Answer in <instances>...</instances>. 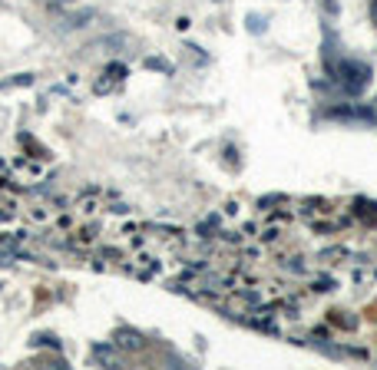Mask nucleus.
Returning a JSON list of instances; mask_svg holds the SVG:
<instances>
[{
    "mask_svg": "<svg viewBox=\"0 0 377 370\" xmlns=\"http://www.w3.org/2000/svg\"><path fill=\"white\" fill-rule=\"evenodd\" d=\"M338 79L341 86L348 92H361L367 86V79H371V70L364 66V63H341L338 66Z\"/></svg>",
    "mask_w": 377,
    "mask_h": 370,
    "instance_id": "1",
    "label": "nucleus"
},
{
    "mask_svg": "<svg viewBox=\"0 0 377 370\" xmlns=\"http://www.w3.org/2000/svg\"><path fill=\"white\" fill-rule=\"evenodd\" d=\"M113 344L119 347V351H130V354H139L143 347H146V337L139 331H132V328H119L113 337Z\"/></svg>",
    "mask_w": 377,
    "mask_h": 370,
    "instance_id": "2",
    "label": "nucleus"
},
{
    "mask_svg": "<svg viewBox=\"0 0 377 370\" xmlns=\"http://www.w3.org/2000/svg\"><path fill=\"white\" fill-rule=\"evenodd\" d=\"M130 43V37H123V34H113V37H99L93 40L86 50H93V53H116V50H123Z\"/></svg>",
    "mask_w": 377,
    "mask_h": 370,
    "instance_id": "3",
    "label": "nucleus"
},
{
    "mask_svg": "<svg viewBox=\"0 0 377 370\" xmlns=\"http://www.w3.org/2000/svg\"><path fill=\"white\" fill-rule=\"evenodd\" d=\"M90 357H93V364H99V367H119V354L110 344H96Z\"/></svg>",
    "mask_w": 377,
    "mask_h": 370,
    "instance_id": "4",
    "label": "nucleus"
},
{
    "mask_svg": "<svg viewBox=\"0 0 377 370\" xmlns=\"http://www.w3.org/2000/svg\"><path fill=\"white\" fill-rule=\"evenodd\" d=\"M116 83H119V79H116V76L110 73V70H106V73H103V76H99V79H96V83H93V92H99V96H106V92L113 90Z\"/></svg>",
    "mask_w": 377,
    "mask_h": 370,
    "instance_id": "5",
    "label": "nucleus"
},
{
    "mask_svg": "<svg viewBox=\"0 0 377 370\" xmlns=\"http://www.w3.org/2000/svg\"><path fill=\"white\" fill-rule=\"evenodd\" d=\"M146 66H149V70H166V73L172 70L169 63H166V60H159V56H149V60H146Z\"/></svg>",
    "mask_w": 377,
    "mask_h": 370,
    "instance_id": "6",
    "label": "nucleus"
},
{
    "mask_svg": "<svg viewBox=\"0 0 377 370\" xmlns=\"http://www.w3.org/2000/svg\"><path fill=\"white\" fill-rule=\"evenodd\" d=\"M248 30L262 34V30H265V17H248Z\"/></svg>",
    "mask_w": 377,
    "mask_h": 370,
    "instance_id": "7",
    "label": "nucleus"
},
{
    "mask_svg": "<svg viewBox=\"0 0 377 370\" xmlns=\"http://www.w3.org/2000/svg\"><path fill=\"white\" fill-rule=\"evenodd\" d=\"M212 3H226V0H212Z\"/></svg>",
    "mask_w": 377,
    "mask_h": 370,
    "instance_id": "8",
    "label": "nucleus"
}]
</instances>
